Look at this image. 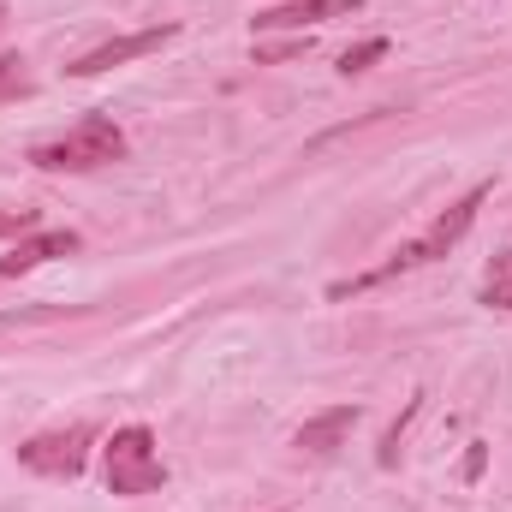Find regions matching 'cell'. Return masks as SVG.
I'll return each instance as SVG.
<instances>
[{"instance_id":"3957f363","label":"cell","mask_w":512,"mask_h":512,"mask_svg":"<svg viewBox=\"0 0 512 512\" xmlns=\"http://www.w3.org/2000/svg\"><path fill=\"white\" fill-rule=\"evenodd\" d=\"M102 471H108V495H120V501L155 495V489L167 483V465H161L155 429H143V423L114 429V435H108V447H102Z\"/></svg>"},{"instance_id":"5bb4252c","label":"cell","mask_w":512,"mask_h":512,"mask_svg":"<svg viewBox=\"0 0 512 512\" xmlns=\"http://www.w3.org/2000/svg\"><path fill=\"white\" fill-rule=\"evenodd\" d=\"M0 18H6V6H0Z\"/></svg>"},{"instance_id":"7c38bea8","label":"cell","mask_w":512,"mask_h":512,"mask_svg":"<svg viewBox=\"0 0 512 512\" xmlns=\"http://www.w3.org/2000/svg\"><path fill=\"white\" fill-rule=\"evenodd\" d=\"M36 227H42V215H36V209H0V239H12V245H18V239H30Z\"/></svg>"},{"instance_id":"52a82bcc","label":"cell","mask_w":512,"mask_h":512,"mask_svg":"<svg viewBox=\"0 0 512 512\" xmlns=\"http://www.w3.org/2000/svg\"><path fill=\"white\" fill-rule=\"evenodd\" d=\"M84 245L72 227H36L30 239H18L12 251L0 256V280H18V274H30V268H42V262H54V256H72Z\"/></svg>"},{"instance_id":"6da1fadb","label":"cell","mask_w":512,"mask_h":512,"mask_svg":"<svg viewBox=\"0 0 512 512\" xmlns=\"http://www.w3.org/2000/svg\"><path fill=\"white\" fill-rule=\"evenodd\" d=\"M489 197H495V185H489V179H483V185H471V191H465V197H459V203H453V209H447V215H441L429 233H423V239L399 245V251L387 256V262L364 268V274H352V280H334V286H328V298H358V292L382 286V280H393V274H411V268H423V262L447 256L453 245H459V239H465V233H471V227H477V209H483Z\"/></svg>"},{"instance_id":"30bf717a","label":"cell","mask_w":512,"mask_h":512,"mask_svg":"<svg viewBox=\"0 0 512 512\" xmlns=\"http://www.w3.org/2000/svg\"><path fill=\"white\" fill-rule=\"evenodd\" d=\"M387 48H393L387 36H370V42H358V48H346V54H340V72H346V78H358V72H370L376 60H387Z\"/></svg>"},{"instance_id":"8992f818","label":"cell","mask_w":512,"mask_h":512,"mask_svg":"<svg viewBox=\"0 0 512 512\" xmlns=\"http://www.w3.org/2000/svg\"><path fill=\"white\" fill-rule=\"evenodd\" d=\"M364 12V0H280V6H262L251 18V30H304V24H328V18H352Z\"/></svg>"},{"instance_id":"ba28073f","label":"cell","mask_w":512,"mask_h":512,"mask_svg":"<svg viewBox=\"0 0 512 512\" xmlns=\"http://www.w3.org/2000/svg\"><path fill=\"white\" fill-rule=\"evenodd\" d=\"M358 405H328V411H316V417H304L298 423V435H292V447L298 453H310V459H328V453H340L346 447V435L358 429Z\"/></svg>"},{"instance_id":"8fae6325","label":"cell","mask_w":512,"mask_h":512,"mask_svg":"<svg viewBox=\"0 0 512 512\" xmlns=\"http://www.w3.org/2000/svg\"><path fill=\"white\" fill-rule=\"evenodd\" d=\"M30 90V72H24V54H0V102L24 96Z\"/></svg>"},{"instance_id":"277c9868","label":"cell","mask_w":512,"mask_h":512,"mask_svg":"<svg viewBox=\"0 0 512 512\" xmlns=\"http://www.w3.org/2000/svg\"><path fill=\"white\" fill-rule=\"evenodd\" d=\"M90 447H96V429H90V423H66V429L30 435V441L18 447V465L36 471V477H48V483H72V477H84Z\"/></svg>"},{"instance_id":"5b68a950","label":"cell","mask_w":512,"mask_h":512,"mask_svg":"<svg viewBox=\"0 0 512 512\" xmlns=\"http://www.w3.org/2000/svg\"><path fill=\"white\" fill-rule=\"evenodd\" d=\"M173 36H179V24H149V30H131V36H108L102 48L78 54L66 72H72V78H102V72H114V66H126V60H143V54L167 48Z\"/></svg>"},{"instance_id":"4fadbf2b","label":"cell","mask_w":512,"mask_h":512,"mask_svg":"<svg viewBox=\"0 0 512 512\" xmlns=\"http://www.w3.org/2000/svg\"><path fill=\"white\" fill-rule=\"evenodd\" d=\"M310 42L298 36V42H274V48H256V66H274V60H292V54H304Z\"/></svg>"},{"instance_id":"7a4b0ae2","label":"cell","mask_w":512,"mask_h":512,"mask_svg":"<svg viewBox=\"0 0 512 512\" xmlns=\"http://www.w3.org/2000/svg\"><path fill=\"white\" fill-rule=\"evenodd\" d=\"M30 161H36L42 173H96V167L126 161V131L114 126L108 114H90V120H78L66 137L36 143V149H30Z\"/></svg>"},{"instance_id":"9c48e42d","label":"cell","mask_w":512,"mask_h":512,"mask_svg":"<svg viewBox=\"0 0 512 512\" xmlns=\"http://www.w3.org/2000/svg\"><path fill=\"white\" fill-rule=\"evenodd\" d=\"M483 304H489V310H512V251L489 256V274H483Z\"/></svg>"}]
</instances>
